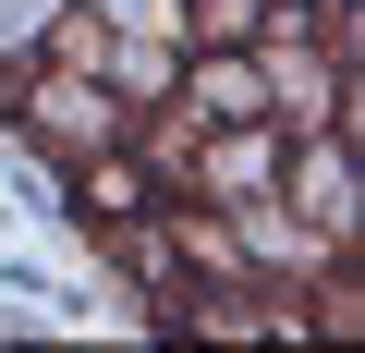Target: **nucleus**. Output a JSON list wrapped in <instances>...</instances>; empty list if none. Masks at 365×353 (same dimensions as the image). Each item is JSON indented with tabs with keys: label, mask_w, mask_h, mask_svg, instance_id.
Here are the masks:
<instances>
[{
	"label": "nucleus",
	"mask_w": 365,
	"mask_h": 353,
	"mask_svg": "<svg viewBox=\"0 0 365 353\" xmlns=\"http://www.w3.org/2000/svg\"><path fill=\"white\" fill-rule=\"evenodd\" d=\"M110 122H122V110H110L98 86H49V98H37V134H61V146H110Z\"/></svg>",
	"instance_id": "3"
},
{
	"label": "nucleus",
	"mask_w": 365,
	"mask_h": 353,
	"mask_svg": "<svg viewBox=\"0 0 365 353\" xmlns=\"http://www.w3.org/2000/svg\"><path fill=\"white\" fill-rule=\"evenodd\" d=\"M49 13H61V0H0V61H25L49 37Z\"/></svg>",
	"instance_id": "5"
},
{
	"label": "nucleus",
	"mask_w": 365,
	"mask_h": 353,
	"mask_svg": "<svg viewBox=\"0 0 365 353\" xmlns=\"http://www.w3.org/2000/svg\"><path fill=\"white\" fill-rule=\"evenodd\" d=\"M86 220H146V170L134 158H98L86 170Z\"/></svg>",
	"instance_id": "4"
},
{
	"label": "nucleus",
	"mask_w": 365,
	"mask_h": 353,
	"mask_svg": "<svg viewBox=\"0 0 365 353\" xmlns=\"http://www.w3.org/2000/svg\"><path fill=\"white\" fill-rule=\"evenodd\" d=\"M256 110H268V73L256 61H207L195 73V122H256Z\"/></svg>",
	"instance_id": "2"
},
{
	"label": "nucleus",
	"mask_w": 365,
	"mask_h": 353,
	"mask_svg": "<svg viewBox=\"0 0 365 353\" xmlns=\"http://www.w3.org/2000/svg\"><path fill=\"white\" fill-rule=\"evenodd\" d=\"M292 195H317V232H353V134H317V158L292 170Z\"/></svg>",
	"instance_id": "1"
}]
</instances>
